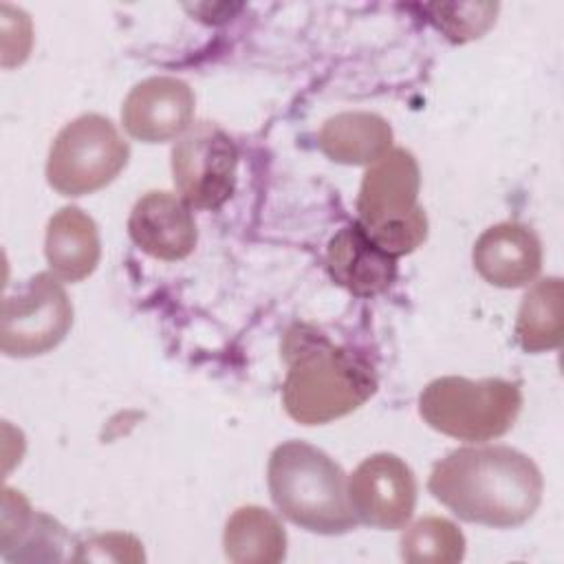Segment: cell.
<instances>
[{"label":"cell","instance_id":"6da1fadb","mask_svg":"<svg viewBox=\"0 0 564 564\" xmlns=\"http://www.w3.org/2000/svg\"><path fill=\"white\" fill-rule=\"evenodd\" d=\"M430 494L465 522L511 529L540 507L544 480L538 465L507 445L460 447L441 458Z\"/></svg>","mask_w":564,"mask_h":564},{"label":"cell","instance_id":"7a4b0ae2","mask_svg":"<svg viewBox=\"0 0 564 564\" xmlns=\"http://www.w3.org/2000/svg\"><path fill=\"white\" fill-rule=\"evenodd\" d=\"M282 357L289 366L282 401L297 423L322 425L346 416L377 390L372 364L313 326L289 328L282 339Z\"/></svg>","mask_w":564,"mask_h":564},{"label":"cell","instance_id":"3957f363","mask_svg":"<svg viewBox=\"0 0 564 564\" xmlns=\"http://www.w3.org/2000/svg\"><path fill=\"white\" fill-rule=\"evenodd\" d=\"M267 482L280 513L311 533L337 535L357 524L344 469L308 443L278 445L269 458Z\"/></svg>","mask_w":564,"mask_h":564},{"label":"cell","instance_id":"277c9868","mask_svg":"<svg viewBox=\"0 0 564 564\" xmlns=\"http://www.w3.org/2000/svg\"><path fill=\"white\" fill-rule=\"evenodd\" d=\"M419 163L403 148L390 150L364 174L357 223L394 258L412 253L427 238V216L419 205Z\"/></svg>","mask_w":564,"mask_h":564},{"label":"cell","instance_id":"5b68a950","mask_svg":"<svg viewBox=\"0 0 564 564\" xmlns=\"http://www.w3.org/2000/svg\"><path fill=\"white\" fill-rule=\"evenodd\" d=\"M522 408L518 383L505 379L438 377L419 397L423 421L458 441H491L511 430Z\"/></svg>","mask_w":564,"mask_h":564},{"label":"cell","instance_id":"8992f818","mask_svg":"<svg viewBox=\"0 0 564 564\" xmlns=\"http://www.w3.org/2000/svg\"><path fill=\"white\" fill-rule=\"evenodd\" d=\"M128 156L130 148L110 119L82 115L55 137L46 161V181L62 196L93 194L115 181Z\"/></svg>","mask_w":564,"mask_h":564},{"label":"cell","instance_id":"52a82bcc","mask_svg":"<svg viewBox=\"0 0 564 564\" xmlns=\"http://www.w3.org/2000/svg\"><path fill=\"white\" fill-rule=\"evenodd\" d=\"M73 324V304L53 273L29 278L4 295L0 315V348L9 357H35L53 350Z\"/></svg>","mask_w":564,"mask_h":564},{"label":"cell","instance_id":"ba28073f","mask_svg":"<svg viewBox=\"0 0 564 564\" xmlns=\"http://www.w3.org/2000/svg\"><path fill=\"white\" fill-rule=\"evenodd\" d=\"M238 150L216 123L200 121L172 150V178L181 198L196 209H218L236 189Z\"/></svg>","mask_w":564,"mask_h":564},{"label":"cell","instance_id":"9c48e42d","mask_svg":"<svg viewBox=\"0 0 564 564\" xmlns=\"http://www.w3.org/2000/svg\"><path fill=\"white\" fill-rule=\"evenodd\" d=\"M348 502L357 522L377 529H401L414 513L416 478L397 454H372L352 471Z\"/></svg>","mask_w":564,"mask_h":564},{"label":"cell","instance_id":"30bf717a","mask_svg":"<svg viewBox=\"0 0 564 564\" xmlns=\"http://www.w3.org/2000/svg\"><path fill=\"white\" fill-rule=\"evenodd\" d=\"M194 93L176 77H150L137 84L121 108V121L130 137L161 143L189 130Z\"/></svg>","mask_w":564,"mask_h":564},{"label":"cell","instance_id":"8fae6325","mask_svg":"<svg viewBox=\"0 0 564 564\" xmlns=\"http://www.w3.org/2000/svg\"><path fill=\"white\" fill-rule=\"evenodd\" d=\"M132 242L156 260H183L196 247V220L192 207L176 194L148 192L128 218Z\"/></svg>","mask_w":564,"mask_h":564},{"label":"cell","instance_id":"7c38bea8","mask_svg":"<svg viewBox=\"0 0 564 564\" xmlns=\"http://www.w3.org/2000/svg\"><path fill=\"white\" fill-rule=\"evenodd\" d=\"M326 269L335 284L357 297L379 295L397 280V258L383 251L357 220L330 238Z\"/></svg>","mask_w":564,"mask_h":564},{"label":"cell","instance_id":"4fadbf2b","mask_svg":"<svg viewBox=\"0 0 564 564\" xmlns=\"http://www.w3.org/2000/svg\"><path fill=\"white\" fill-rule=\"evenodd\" d=\"M474 267L494 286L516 289L531 282L542 269L540 238L520 223H498L474 245Z\"/></svg>","mask_w":564,"mask_h":564},{"label":"cell","instance_id":"5bb4252c","mask_svg":"<svg viewBox=\"0 0 564 564\" xmlns=\"http://www.w3.org/2000/svg\"><path fill=\"white\" fill-rule=\"evenodd\" d=\"M44 253L53 275L64 282L88 278L101 256L95 220L79 207H62L46 227Z\"/></svg>","mask_w":564,"mask_h":564},{"label":"cell","instance_id":"9a60e30c","mask_svg":"<svg viewBox=\"0 0 564 564\" xmlns=\"http://www.w3.org/2000/svg\"><path fill=\"white\" fill-rule=\"evenodd\" d=\"M317 145L335 163L368 165L390 152L392 128L375 112H339L322 126Z\"/></svg>","mask_w":564,"mask_h":564},{"label":"cell","instance_id":"2e32d148","mask_svg":"<svg viewBox=\"0 0 564 564\" xmlns=\"http://www.w3.org/2000/svg\"><path fill=\"white\" fill-rule=\"evenodd\" d=\"M223 546L236 564H275L286 555V533L271 511L247 505L227 520Z\"/></svg>","mask_w":564,"mask_h":564},{"label":"cell","instance_id":"e0dca14e","mask_svg":"<svg viewBox=\"0 0 564 564\" xmlns=\"http://www.w3.org/2000/svg\"><path fill=\"white\" fill-rule=\"evenodd\" d=\"M564 286L560 278H544L535 282L518 311L516 339L527 352L553 350L562 344Z\"/></svg>","mask_w":564,"mask_h":564},{"label":"cell","instance_id":"ac0fdd59","mask_svg":"<svg viewBox=\"0 0 564 564\" xmlns=\"http://www.w3.org/2000/svg\"><path fill=\"white\" fill-rule=\"evenodd\" d=\"M463 555L465 535L447 518H421L401 538V557L410 564H454Z\"/></svg>","mask_w":564,"mask_h":564},{"label":"cell","instance_id":"d6986e66","mask_svg":"<svg viewBox=\"0 0 564 564\" xmlns=\"http://www.w3.org/2000/svg\"><path fill=\"white\" fill-rule=\"evenodd\" d=\"M423 11L427 20L443 31L452 42H467L480 37L496 20L498 4L471 2V4H427Z\"/></svg>","mask_w":564,"mask_h":564},{"label":"cell","instance_id":"ffe728a7","mask_svg":"<svg viewBox=\"0 0 564 564\" xmlns=\"http://www.w3.org/2000/svg\"><path fill=\"white\" fill-rule=\"evenodd\" d=\"M68 542V533L62 524L44 513H33L29 527L24 529L18 544L4 555L13 562H37V560H62V549Z\"/></svg>","mask_w":564,"mask_h":564},{"label":"cell","instance_id":"44dd1931","mask_svg":"<svg viewBox=\"0 0 564 564\" xmlns=\"http://www.w3.org/2000/svg\"><path fill=\"white\" fill-rule=\"evenodd\" d=\"M73 562H143V544L130 533H99L82 542Z\"/></svg>","mask_w":564,"mask_h":564}]
</instances>
